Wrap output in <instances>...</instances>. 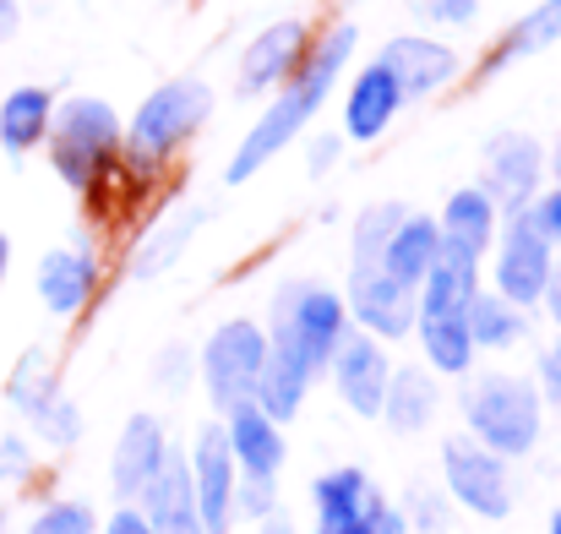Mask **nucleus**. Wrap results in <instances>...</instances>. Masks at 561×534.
<instances>
[{"label": "nucleus", "instance_id": "nucleus-50", "mask_svg": "<svg viewBox=\"0 0 561 534\" xmlns=\"http://www.w3.org/2000/svg\"><path fill=\"white\" fill-rule=\"evenodd\" d=\"M0 534H5V519H0Z\"/></svg>", "mask_w": 561, "mask_h": 534}, {"label": "nucleus", "instance_id": "nucleus-39", "mask_svg": "<svg viewBox=\"0 0 561 534\" xmlns=\"http://www.w3.org/2000/svg\"><path fill=\"white\" fill-rule=\"evenodd\" d=\"M540 387H546V398H551V404H561V339L540 355Z\"/></svg>", "mask_w": 561, "mask_h": 534}, {"label": "nucleus", "instance_id": "nucleus-28", "mask_svg": "<svg viewBox=\"0 0 561 534\" xmlns=\"http://www.w3.org/2000/svg\"><path fill=\"white\" fill-rule=\"evenodd\" d=\"M420 350L431 360V371L463 376V371L474 365L469 317H463V311H420Z\"/></svg>", "mask_w": 561, "mask_h": 534}, {"label": "nucleus", "instance_id": "nucleus-6", "mask_svg": "<svg viewBox=\"0 0 561 534\" xmlns=\"http://www.w3.org/2000/svg\"><path fill=\"white\" fill-rule=\"evenodd\" d=\"M267 360V333L256 322H224L213 328V339L202 344V382L213 393L218 409H234L245 398H256V376Z\"/></svg>", "mask_w": 561, "mask_h": 534}, {"label": "nucleus", "instance_id": "nucleus-26", "mask_svg": "<svg viewBox=\"0 0 561 534\" xmlns=\"http://www.w3.org/2000/svg\"><path fill=\"white\" fill-rule=\"evenodd\" d=\"M49 115H55V93L49 88H11L0 99V148L5 154H33L49 132Z\"/></svg>", "mask_w": 561, "mask_h": 534}, {"label": "nucleus", "instance_id": "nucleus-44", "mask_svg": "<svg viewBox=\"0 0 561 534\" xmlns=\"http://www.w3.org/2000/svg\"><path fill=\"white\" fill-rule=\"evenodd\" d=\"M546 306H551V322L561 328V268H551V279H546V295H540Z\"/></svg>", "mask_w": 561, "mask_h": 534}, {"label": "nucleus", "instance_id": "nucleus-20", "mask_svg": "<svg viewBox=\"0 0 561 534\" xmlns=\"http://www.w3.org/2000/svg\"><path fill=\"white\" fill-rule=\"evenodd\" d=\"M170 442H164V425L153 414H131L121 442H115V464H110V480H115V497H142V486L159 475Z\"/></svg>", "mask_w": 561, "mask_h": 534}, {"label": "nucleus", "instance_id": "nucleus-2", "mask_svg": "<svg viewBox=\"0 0 561 534\" xmlns=\"http://www.w3.org/2000/svg\"><path fill=\"white\" fill-rule=\"evenodd\" d=\"M49 164L71 191H88L93 175L121 154V121L104 99H66L49 115Z\"/></svg>", "mask_w": 561, "mask_h": 534}, {"label": "nucleus", "instance_id": "nucleus-7", "mask_svg": "<svg viewBox=\"0 0 561 534\" xmlns=\"http://www.w3.org/2000/svg\"><path fill=\"white\" fill-rule=\"evenodd\" d=\"M5 398L16 404V414H27V425H33L44 442L71 447V442L82 436V414H77V404L60 393V382H55L44 350H27V355L16 360V371H11V382H5Z\"/></svg>", "mask_w": 561, "mask_h": 534}, {"label": "nucleus", "instance_id": "nucleus-8", "mask_svg": "<svg viewBox=\"0 0 561 534\" xmlns=\"http://www.w3.org/2000/svg\"><path fill=\"white\" fill-rule=\"evenodd\" d=\"M442 469H447V491H453L469 513H480V519H507V508H513L507 464H502L491 447H480L474 436H447Z\"/></svg>", "mask_w": 561, "mask_h": 534}, {"label": "nucleus", "instance_id": "nucleus-12", "mask_svg": "<svg viewBox=\"0 0 561 534\" xmlns=\"http://www.w3.org/2000/svg\"><path fill=\"white\" fill-rule=\"evenodd\" d=\"M344 311H355V322L371 333V339H403L414 328V289L398 284L392 273H381L376 262L350 273V295H344Z\"/></svg>", "mask_w": 561, "mask_h": 534}, {"label": "nucleus", "instance_id": "nucleus-24", "mask_svg": "<svg viewBox=\"0 0 561 534\" xmlns=\"http://www.w3.org/2000/svg\"><path fill=\"white\" fill-rule=\"evenodd\" d=\"M398 104H403L398 82H392L381 66H366V71L355 77V88H350V104H344V132H350L355 143H376V137L392 126Z\"/></svg>", "mask_w": 561, "mask_h": 534}, {"label": "nucleus", "instance_id": "nucleus-29", "mask_svg": "<svg viewBox=\"0 0 561 534\" xmlns=\"http://www.w3.org/2000/svg\"><path fill=\"white\" fill-rule=\"evenodd\" d=\"M463 317H469L474 350H513V344H524V306H513L502 295H474Z\"/></svg>", "mask_w": 561, "mask_h": 534}, {"label": "nucleus", "instance_id": "nucleus-9", "mask_svg": "<svg viewBox=\"0 0 561 534\" xmlns=\"http://www.w3.org/2000/svg\"><path fill=\"white\" fill-rule=\"evenodd\" d=\"M540 170H546V148L529 132H496L485 143V196L496 202V213H524L540 191Z\"/></svg>", "mask_w": 561, "mask_h": 534}, {"label": "nucleus", "instance_id": "nucleus-36", "mask_svg": "<svg viewBox=\"0 0 561 534\" xmlns=\"http://www.w3.org/2000/svg\"><path fill=\"white\" fill-rule=\"evenodd\" d=\"M524 218H529L551 246H561V185L557 191H535V202L524 207Z\"/></svg>", "mask_w": 561, "mask_h": 534}, {"label": "nucleus", "instance_id": "nucleus-33", "mask_svg": "<svg viewBox=\"0 0 561 534\" xmlns=\"http://www.w3.org/2000/svg\"><path fill=\"white\" fill-rule=\"evenodd\" d=\"M27 534H93V513L88 502H55L27 524Z\"/></svg>", "mask_w": 561, "mask_h": 534}, {"label": "nucleus", "instance_id": "nucleus-5", "mask_svg": "<svg viewBox=\"0 0 561 534\" xmlns=\"http://www.w3.org/2000/svg\"><path fill=\"white\" fill-rule=\"evenodd\" d=\"M273 333L295 339V350L306 355L311 371H328L339 339L350 333L344 295H333V289H322V284H284L278 300H273Z\"/></svg>", "mask_w": 561, "mask_h": 534}, {"label": "nucleus", "instance_id": "nucleus-3", "mask_svg": "<svg viewBox=\"0 0 561 534\" xmlns=\"http://www.w3.org/2000/svg\"><path fill=\"white\" fill-rule=\"evenodd\" d=\"M469 431L496 458H518L540 442V393L524 376H480L463 398Z\"/></svg>", "mask_w": 561, "mask_h": 534}, {"label": "nucleus", "instance_id": "nucleus-22", "mask_svg": "<svg viewBox=\"0 0 561 534\" xmlns=\"http://www.w3.org/2000/svg\"><path fill=\"white\" fill-rule=\"evenodd\" d=\"M474 295H480V257H469L458 246H442L431 273L414 289V317L420 311H469Z\"/></svg>", "mask_w": 561, "mask_h": 534}, {"label": "nucleus", "instance_id": "nucleus-40", "mask_svg": "<svg viewBox=\"0 0 561 534\" xmlns=\"http://www.w3.org/2000/svg\"><path fill=\"white\" fill-rule=\"evenodd\" d=\"M164 387H186V350H164V371H159Z\"/></svg>", "mask_w": 561, "mask_h": 534}, {"label": "nucleus", "instance_id": "nucleus-10", "mask_svg": "<svg viewBox=\"0 0 561 534\" xmlns=\"http://www.w3.org/2000/svg\"><path fill=\"white\" fill-rule=\"evenodd\" d=\"M191 497H196V513H202V530L207 534H229L234 524V453L224 442V425H202L196 442H191Z\"/></svg>", "mask_w": 561, "mask_h": 534}, {"label": "nucleus", "instance_id": "nucleus-17", "mask_svg": "<svg viewBox=\"0 0 561 534\" xmlns=\"http://www.w3.org/2000/svg\"><path fill=\"white\" fill-rule=\"evenodd\" d=\"M142 519H148L153 534H207L202 530V513H196V497H191L186 458L164 453L159 475L142 486Z\"/></svg>", "mask_w": 561, "mask_h": 534}, {"label": "nucleus", "instance_id": "nucleus-1", "mask_svg": "<svg viewBox=\"0 0 561 534\" xmlns=\"http://www.w3.org/2000/svg\"><path fill=\"white\" fill-rule=\"evenodd\" d=\"M350 55H355V27H333L328 38H322V49L289 77V88L273 99V110H262L256 115V126L245 132V143H240V154L229 159V170L224 180L229 185H240V180H251L273 154H284L306 126H311V115L328 104V93H333V82H339V71L350 66Z\"/></svg>", "mask_w": 561, "mask_h": 534}, {"label": "nucleus", "instance_id": "nucleus-48", "mask_svg": "<svg viewBox=\"0 0 561 534\" xmlns=\"http://www.w3.org/2000/svg\"><path fill=\"white\" fill-rule=\"evenodd\" d=\"M5 262H11V240L0 235V279H5Z\"/></svg>", "mask_w": 561, "mask_h": 534}, {"label": "nucleus", "instance_id": "nucleus-23", "mask_svg": "<svg viewBox=\"0 0 561 534\" xmlns=\"http://www.w3.org/2000/svg\"><path fill=\"white\" fill-rule=\"evenodd\" d=\"M436 251H442V229H436V218H425V213H403V224H398V229H392V240L381 246L376 268H381V273H392L398 284L420 289V279L431 273Z\"/></svg>", "mask_w": 561, "mask_h": 534}, {"label": "nucleus", "instance_id": "nucleus-13", "mask_svg": "<svg viewBox=\"0 0 561 534\" xmlns=\"http://www.w3.org/2000/svg\"><path fill=\"white\" fill-rule=\"evenodd\" d=\"M311 497H317V534H371L387 508L366 469H333L317 480Z\"/></svg>", "mask_w": 561, "mask_h": 534}, {"label": "nucleus", "instance_id": "nucleus-41", "mask_svg": "<svg viewBox=\"0 0 561 534\" xmlns=\"http://www.w3.org/2000/svg\"><path fill=\"white\" fill-rule=\"evenodd\" d=\"M110 534H153V530H148V519H142V513H131V508H121V513L110 519Z\"/></svg>", "mask_w": 561, "mask_h": 534}, {"label": "nucleus", "instance_id": "nucleus-32", "mask_svg": "<svg viewBox=\"0 0 561 534\" xmlns=\"http://www.w3.org/2000/svg\"><path fill=\"white\" fill-rule=\"evenodd\" d=\"M557 38H561V0H546L540 11H529V16L507 33V44H502V55H496V60L535 55V49H546V44H557Z\"/></svg>", "mask_w": 561, "mask_h": 534}, {"label": "nucleus", "instance_id": "nucleus-4", "mask_svg": "<svg viewBox=\"0 0 561 534\" xmlns=\"http://www.w3.org/2000/svg\"><path fill=\"white\" fill-rule=\"evenodd\" d=\"M207 110H213L207 82H196V77H175V82H164L159 93H148V99H142V110H137L131 132H121V137H126V159H131L137 170H159V164L186 143L191 132L207 121Z\"/></svg>", "mask_w": 561, "mask_h": 534}, {"label": "nucleus", "instance_id": "nucleus-46", "mask_svg": "<svg viewBox=\"0 0 561 534\" xmlns=\"http://www.w3.org/2000/svg\"><path fill=\"white\" fill-rule=\"evenodd\" d=\"M262 534H295V524L278 519V513H267V519H262Z\"/></svg>", "mask_w": 561, "mask_h": 534}, {"label": "nucleus", "instance_id": "nucleus-18", "mask_svg": "<svg viewBox=\"0 0 561 534\" xmlns=\"http://www.w3.org/2000/svg\"><path fill=\"white\" fill-rule=\"evenodd\" d=\"M311 376H317V371H311L306 355L295 350V339L267 333V360H262V376H256V404L284 425V420H295V414H300Z\"/></svg>", "mask_w": 561, "mask_h": 534}, {"label": "nucleus", "instance_id": "nucleus-11", "mask_svg": "<svg viewBox=\"0 0 561 534\" xmlns=\"http://www.w3.org/2000/svg\"><path fill=\"white\" fill-rule=\"evenodd\" d=\"M546 279H551V240L524 213H513L507 240L496 251V295L513 306H535L546 295Z\"/></svg>", "mask_w": 561, "mask_h": 534}, {"label": "nucleus", "instance_id": "nucleus-16", "mask_svg": "<svg viewBox=\"0 0 561 534\" xmlns=\"http://www.w3.org/2000/svg\"><path fill=\"white\" fill-rule=\"evenodd\" d=\"M229 420H224V442H229V453H234V469L240 475H262V480H278V469H284V431H278V420L256 404V398H245V404H234V409H224Z\"/></svg>", "mask_w": 561, "mask_h": 534}, {"label": "nucleus", "instance_id": "nucleus-38", "mask_svg": "<svg viewBox=\"0 0 561 534\" xmlns=\"http://www.w3.org/2000/svg\"><path fill=\"white\" fill-rule=\"evenodd\" d=\"M27 442L22 436H0V480H22L27 475Z\"/></svg>", "mask_w": 561, "mask_h": 534}, {"label": "nucleus", "instance_id": "nucleus-15", "mask_svg": "<svg viewBox=\"0 0 561 534\" xmlns=\"http://www.w3.org/2000/svg\"><path fill=\"white\" fill-rule=\"evenodd\" d=\"M376 66L398 82L403 99H425V93H436V88H447L458 77V55L447 44H436V38H420V33L392 38Z\"/></svg>", "mask_w": 561, "mask_h": 534}, {"label": "nucleus", "instance_id": "nucleus-35", "mask_svg": "<svg viewBox=\"0 0 561 534\" xmlns=\"http://www.w3.org/2000/svg\"><path fill=\"white\" fill-rule=\"evenodd\" d=\"M403 524H409V530H425V534L447 530V508H442V497L425 491V486H414V491H409V508H403Z\"/></svg>", "mask_w": 561, "mask_h": 534}, {"label": "nucleus", "instance_id": "nucleus-42", "mask_svg": "<svg viewBox=\"0 0 561 534\" xmlns=\"http://www.w3.org/2000/svg\"><path fill=\"white\" fill-rule=\"evenodd\" d=\"M333 159H339V137H317V148H311V175H322Z\"/></svg>", "mask_w": 561, "mask_h": 534}, {"label": "nucleus", "instance_id": "nucleus-34", "mask_svg": "<svg viewBox=\"0 0 561 534\" xmlns=\"http://www.w3.org/2000/svg\"><path fill=\"white\" fill-rule=\"evenodd\" d=\"M278 502V486L273 480H262V475H245V480H234V513H245V519H267V513H278L273 508Z\"/></svg>", "mask_w": 561, "mask_h": 534}, {"label": "nucleus", "instance_id": "nucleus-37", "mask_svg": "<svg viewBox=\"0 0 561 534\" xmlns=\"http://www.w3.org/2000/svg\"><path fill=\"white\" fill-rule=\"evenodd\" d=\"M474 11H480V0H425V16L431 22H447V27L474 22Z\"/></svg>", "mask_w": 561, "mask_h": 534}, {"label": "nucleus", "instance_id": "nucleus-43", "mask_svg": "<svg viewBox=\"0 0 561 534\" xmlns=\"http://www.w3.org/2000/svg\"><path fill=\"white\" fill-rule=\"evenodd\" d=\"M16 27H22V5L16 0H0V44L16 38Z\"/></svg>", "mask_w": 561, "mask_h": 534}, {"label": "nucleus", "instance_id": "nucleus-27", "mask_svg": "<svg viewBox=\"0 0 561 534\" xmlns=\"http://www.w3.org/2000/svg\"><path fill=\"white\" fill-rule=\"evenodd\" d=\"M436 376L431 371H420V365H409V371H392L387 376V398H381V420L392 425V431H425L431 425V414H436Z\"/></svg>", "mask_w": 561, "mask_h": 534}, {"label": "nucleus", "instance_id": "nucleus-19", "mask_svg": "<svg viewBox=\"0 0 561 534\" xmlns=\"http://www.w3.org/2000/svg\"><path fill=\"white\" fill-rule=\"evenodd\" d=\"M300 49H306V27H300V22H273V27H262V33L245 44V60H240V93L256 99V93L289 82Z\"/></svg>", "mask_w": 561, "mask_h": 534}, {"label": "nucleus", "instance_id": "nucleus-47", "mask_svg": "<svg viewBox=\"0 0 561 534\" xmlns=\"http://www.w3.org/2000/svg\"><path fill=\"white\" fill-rule=\"evenodd\" d=\"M551 175H557V185H561V137H557V148H551Z\"/></svg>", "mask_w": 561, "mask_h": 534}, {"label": "nucleus", "instance_id": "nucleus-49", "mask_svg": "<svg viewBox=\"0 0 561 534\" xmlns=\"http://www.w3.org/2000/svg\"><path fill=\"white\" fill-rule=\"evenodd\" d=\"M551 534H561V513H557V524H551Z\"/></svg>", "mask_w": 561, "mask_h": 534}, {"label": "nucleus", "instance_id": "nucleus-14", "mask_svg": "<svg viewBox=\"0 0 561 534\" xmlns=\"http://www.w3.org/2000/svg\"><path fill=\"white\" fill-rule=\"evenodd\" d=\"M328 365H333V382H339L344 404H350L355 414L376 420V414H381V398H387V376H392L381 344H376L371 333H344Z\"/></svg>", "mask_w": 561, "mask_h": 534}, {"label": "nucleus", "instance_id": "nucleus-31", "mask_svg": "<svg viewBox=\"0 0 561 534\" xmlns=\"http://www.w3.org/2000/svg\"><path fill=\"white\" fill-rule=\"evenodd\" d=\"M403 202H371L360 218H355V268H366V262H376L381 257V246L392 240V229L403 224Z\"/></svg>", "mask_w": 561, "mask_h": 534}, {"label": "nucleus", "instance_id": "nucleus-21", "mask_svg": "<svg viewBox=\"0 0 561 534\" xmlns=\"http://www.w3.org/2000/svg\"><path fill=\"white\" fill-rule=\"evenodd\" d=\"M93 284H99V268H93L88 246H60V251H49L38 262V300L55 317H77L88 306Z\"/></svg>", "mask_w": 561, "mask_h": 534}, {"label": "nucleus", "instance_id": "nucleus-30", "mask_svg": "<svg viewBox=\"0 0 561 534\" xmlns=\"http://www.w3.org/2000/svg\"><path fill=\"white\" fill-rule=\"evenodd\" d=\"M196 224H202V213H181V218H175L170 229H159V235H153V240H148V246L137 251L131 273H137V279H153V273H164V268H170V262H175V257L186 251V240L196 235Z\"/></svg>", "mask_w": 561, "mask_h": 534}, {"label": "nucleus", "instance_id": "nucleus-25", "mask_svg": "<svg viewBox=\"0 0 561 534\" xmlns=\"http://www.w3.org/2000/svg\"><path fill=\"white\" fill-rule=\"evenodd\" d=\"M442 229V246H458L469 257H485L491 240H496V202L480 191V185H463L447 196V213L436 218Z\"/></svg>", "mask_w": 561, "mask_h": 534}, {"label": "nucleus", "instance_id": "nucleus-45", "mask_svg": "<svg viewBox=\"0 0 561 534\" xmlns=\"http://www.w3.org/2000/svg\"><path fill=\"white\" fill-rule=\"evenodd\" d=\"M371 534H409V524H403V513H392V508H381V519H376Z\"/></svg>", "mask_w": 561, "mask_h": 534}]
</instances>
